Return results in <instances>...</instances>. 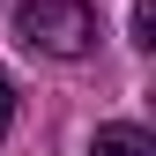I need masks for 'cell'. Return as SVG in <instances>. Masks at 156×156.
I'll list each match as a JSON object with an SVG mask.
<instances>
[{
	"label": "cell",
	"mask_w": 156,
	"mask_h": 156,
	"mask_svg": "<svg viewBox=\"0 0 156 156\" xmlns=\"http://www.w3.org/2000/svg\"><path fill=\"white\" fill-rule=\"evenodd\" d=\"M15 37L45 60H89L97 52V8L89 0H23L15 8Z\"/></svg>",
	"instance_id": "6da1fadb"
},
{
	"label": "cell",
	"mask_w": 156,
	"mask_h": 156,
	"mask_svg": "<svg viewBox=\"0 0 156 156\" xmlns=\"http://www.w3.org/2000/svg\"><path fill=\"white\" fill-rule=\"evenodd\" d=\"M89 156H156V141H149L141 126H104L89 141Z\"/></svg>",
	"instance_id": "7a4b0ae2"
},
{
	"label": "cell",
	"mask_w": 156,
	"mask_h": 156,
	"mask_svg": "<svg viewBox=\"0 0 156 156\" xmlns=\"http://www.w3.org/2000/svg\"><path fill=\"white\" fill-rule=\"evenodd\" d=\"M134 45H156V8L149 0H134Z\"/></svg>",
	"instance_id": "3957f363"
},
{
	"label": "cell",
	"mask_w": 156,
	"mask_h": 156,
	"mask_svg": "<svg viewBox=\"0 0 156 156\" xmlns=\"http://www.w3.org/2000/svg\"><path fill=\"white\" fill-rule=\"evenodd\" d=\"M8 119H15V89H8V74H0V134H8Z\"/></svg>",
	"instance_id": "277c9868"
}]
</instances>
